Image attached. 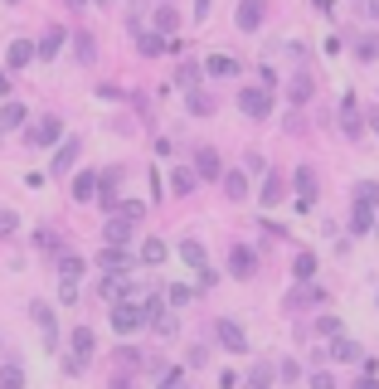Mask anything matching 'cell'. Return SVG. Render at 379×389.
<instances>
[{"label":"cell","mask_w":379,"mask_h":389,"mask_svg":"<svg viewBox=\"0 0 379 389\" xmlns=\"http://www.w3.org/2000/svg\"><path fill=\"white\" fill-rule=\"evenodd\" d=\"M214 341H219L229 355H248V336H243V326L234 316H219L214 321Z\"/></svg>","instance_id":"obj_1"},{"label":"cell","mask_w":379,"mask_h":389,"mask_svg":"<svg viewBox=\"0 0 379 389\" xmlns=\"http://www.w3.org/2000/svg\"><path fill=\"white\" fill-rule=\"evenodd\" d=\"M141 326H146V307L141 302L127 297V302L112 307V331H117V336H132V331H141Z\"/></svg>","instance_id":"obj_2"},{"label":"cell","mask_w":379,"mask_h":389,"mask_svg":"<svg viewBox=\"0 0 379 389\" xmlns=\"http://www.w3.org/2000/svg\"><path fill=\"white\" fill-rule=\"evenodd\" d=\"M239 113L253 117V122H262L267 113H273V97H267V88H243V93H239Z\"/></svg>","instance_id":"obj_3"},{"label":"cell","mask_w":379,"mask_h":389,"mask_svg":"<svg viewBox=\"0 0 379 389\" xmlns=\"http://www.w3.org/2000/svg\"><path fill=\"white\" fill-rule=\"evenodd\" d=\"M69 346H73V355H69V370L78 375V370L93 360V346H97V341H93V331H88V326H78L73 336H69Z\"/></svg>","instance_id":"obj_4"},{"label":"cell","mask_w":379,"mask_h":389,"mask_svg":"<svg viewBox=\"0 0 379 389\" xmlns=\"http://www.w3.org/2000/svg\"><path fill=\"white\" fill-rule=\"evenodd\" d=\"M287 200V176H278V171H262V195H258V204H282Z\"/></svg>","instance_id":"obj_5"},{"label":"cell","mask_w":379,"mask_h":389,"mask_svg":"<svg viewBox=\"0 0 379 389\" xmlns=\"http://www.w3.org/2000/svg\"><path fill=\"white\" fill-rule=\"evenodd\" d=\"M229 272H234V277H243V283H248V277L258 272V253H253L248 244H234V253H229Z\"/></svg>","instance_id":"obj_6"},{"label":"cell","mask_w":379,"mask_h":389,"mask_svg":"<svg viewBox=\"0 0 379 389\" xmlns=\"http://www.w3.org/2000/svg\"><path fill=\"white\" fill-rule=\"evenodd\" d=\"M97 292H102L107 302H127V297H132V272H112V277H102Z\"/></svg>","instance_id":"obj_7"},{"label":"cell","mask_w":379,"mask_h":389,"mask_svg":"<svg viewBox=\"0 0 379 389\" xmlns=\"http://www.w3.org/2000/svg\"><path fill=\"white\" fill-rule=\"evenodd\" d=\"M195 176H199V180H219V176H224L219 151H209V146H204V151H195Z\"/></svg>","instance_id":"obj_8"},{"label":"cell","mask_w":379,"mask_h":389,"mask_svg":"<svg viewBox=\"0 0 379 389\" xmlns=\"http://www.w3.org/2000/svg\"><path fill=\"white\" fill-rule=\"evenodd\" d=\"M59 132H64L59 117H44V122H34L25 137H29V146H53V141H59Z\"/></svg>","instance_id":"obj_9"},{"label":"cell","mask_w":379,"mask_h":389,"mask_svg":"<svg viewBox=\"0 0 379 389\" xmlns=\"http://www.w3.org/2000/svg\"><path fill=\"white\" fill-rule=\"evenodd\" d=\"M292 185H297V204H316V171H311V165H297Z\"/></svg>","instance_id":"obj_10"},{"label":"cell","mask_w":379,"mask_h":389,"mask_svg":"<svg viewBox=\"0 0 379 389\" xmlns=\"http://www.w3.org/2000/svg\"><path fill=\"white\" fill-rule=\"evenodd\" d=\"M132 234H136V224H127V219H117V214L107 219V229H102V239L112 244V248H127V244H132Z\"/></svg>","instance_id":"obj_11"},{"label":"cell","mask_w":379,"mask_h":389,"mask_svg":"<svg viewBox=\"0 0 379 389\" xmlns=\"http://www.w3.org/2000/svg\"><path fill=\"white\" fill-rule=\"evenodd\" d=\"M234 20H239V30H243V34H248V30H258V25H262V0H243Z\"/></svg>","instance_id":"obj_12"},{"label":"cell","mask_w":379,"mask_h":389,"mask_svg":"<svg viewBox=\"0 0 379 389\" xmlns=\"http://www.w3.org/2000/svg\"><path fill=\"white\" fill-rule=\"evenodd\" d=\"M78 151H83V146L69 137V141L59 146V156H53V176H69V171H73V161H78Z\"/></svg>","instance_id":"obj_13"},{"label":"cell","mask_w":379,"mask_h":389,"mask_svg":"<svg viewBox=\"0 0 379 389\" xmlns=\"http://www.w3.org/2000/svg\"><path fill=\"white\" fill-rule=\"evenodd\" d=\"M25 117H29V113H25L20 102H5V107H0V132H20Z\"/></svg>","instance_id":"obj_14"},{"label":"cell","mask_w":379,"mask_h":389,"mask_svg":"<svg viewBox=\"0 0 379 389\" xmlns=\"http://www.w3.org/2000/svg\"><path fill=\"white\" fill-rule=\"evenodd\" d=\"M73 200H97V171H78L73 176Z\"/></svg>","instance_id":"obj_15"},{"label":"cell","mask_w":379,"mask_h":389,"mask_svg":"<svg viewBox=\"0 0 379 389\" xmlns=\"http://www.w3.org/2000/svg\"><path fill=\"white\" fill-rule=\"evenodd\" d=\"M180 258H185L195 272H204V268H209V258H204V244H199V239H185V244H180Z\"/></svg>","instance_id":"obj_16"},{"label":"cell","mask_w":379,"mask_h":389,"mask_svg":"<svg viewBox=\"0 0 379 389\" xmlns=\"http://www.w3.org/2000/svg\"><path fill=\"white\" fill-rule=\"evenodd\" d=\"M97 263H102L107 272H127V263H132V258H127V248H112V244H107V248L97 253Z\"/></svg>","instance_id":"obj_17"},{"label":"cell","mask_w":379,"mask_h":389,"mask_svg":"<svg viewBox=\"0 0 379 389\" xmlns=\"http://www.w3.org/2000/svg\"><path fill=\"white\" fill-rule=\"evenodd\" d=\"M369 224H374V204H360V200H355V214H350V234H360V239H365V234H369Z\"/></svg>","instance_id":"obj_18"},{"label":"cell","mask_w":379,"mask_h":389,"mask_svg":"<svg viewBox=\"0 0 379 389\" xmlns=\"http://www.w3.org/2000/svg\"><path fill=\"white\" fill-rule=\"evenodd\" d=\"M214 78H234L239 73V59H229V54H209V64H204Z\"/></svg>","instance_id":"obj_19"},{"label":"cell","mask_w":379,"mask_h":389,"mask_svg":"<svg viewBox=\"0 0 379 389\" xmlns=\"http://www.w3.org/2000/svg\"><path fill=\"white\" fill-rule=\"evenodd\" d=\"M321 355H331V360H360V346L355 341H345V336H336L326 351H321Z\"/></svg>","instance_id":"obj_20"},{"label":"cell","mask_w":379,"mask_h":389,"mask_svg":"<svg viewBox=\"0 0 379 389\" xmlns=\"http://www.w3.org/2000/svg\"><path fill=\"white\" fill-rule=\"evenodd\" d=\"M29 59H34V44H29V39H15L10 54H5V64H10V69H25Z\"/></svg>","instance_id":"obj_21"},{"label":"cell","mask_w":379,"mask_h":389,"mask_svg":"<svg viewBox=\"0 0 379 389\" xmlns=\"http://www.w3.org/2000/svg\"><path fill=\"white\" fill-rule=\"evenodd\" d=\"M112 214H117V219H127V224H141L146 204H141V200H117V204H112Z\"/></svg>","instance_id":"obj_22"},{"label":"cell","mask_w":379,"mask_h":389,"mask_svg":"<svg viewBox=\"0 0 379 389\" xmlns=\"http://www.w3.org/2000/svg\"><path fill=\"white\" fill-rule=\"evenodd\" d=\"M59 277H64V283H78V277H83V258L78 253H59Z\"/></svg>","instance_id":"obj_23"},{"label":"cell","mask_w":379,"mask_h":389,"mask_svg":"<svg viewBox=\"0 0 379 389\" xmlns=\"http://www.w3.org/2000/svg\"><path fill=\"white\" fill-rule=\"evenodd\" d=\"M29 316H34V326H39V331H44V341H49V346H53V311H49V307H44V302H34V307H29Z\"/></svg>","instance_id":"obj_24"},{"label":"cell","mask_w":379,"mask_h":389,"mask_svg":"<svg viewBox=\"0 0 379 389\" xmlns=\"http://www.w3.org/2000/svg\"><path fill=\"white\" fill-rule=\"evenodd\" d=\"M64 39H69L64 30H53V34H44V39L34 44V54H39V59H53V54H59V49H64Z\"/></svg>","instance_id":"obj_25"},{"label":"cell","mask_w":379,"mask_h":389,"mask_svg":"<svg viewBox=\"0 0 379 389\" xmlns=\"http://www.w3.org/2000/svg\"><path fill=\"white\" fill-rule=\"evenodd\" d=\"M185 102H190V113H195V117H209V113H214V97H209V93H199V88H190V93H185Z\"/></svg>","instance_id":"obj_26"},{"label":"cell","mask_w":379,"mask_h":389,"mask_svg":"<svg viewBox=\"0 0 379 389\" xmlns=\"http://www.w3.org/2000/svg\"><path fill=\"white\" fill-rule=\"evenodd\" d=\"M0 389H25V370H20L15 360L0 365Z\"/></svg>","instance_id":"obj_27"},{"label":"cell","mask_w":379,"mask_h":389,"mask_svg":"<svg viewBox=\"0 0 379 389\" xmlns=\"http://www.w3.org/2000/svg\"><path fill=\"white\" fill-rule=\"evenodd\" d=\"M141 263H146V268H160V263H166V244H160V239H146V244H141Z\"/></svg>","instance_id":"obj_28"},{"label":"cell","mask_w":379,"mask_h":389,"mask_svg":"<svg viewBox=\"0 0 379 389\" xmlns=\"http://www.w3.org/2000/svg\"><path fill=\"white\" fill-rule=\"evenodd\" d=\"M292 277H297V283H311V277H316V253H297Z\"/></svg>","instance_id":"obj_29"},{"label":"cell","mask_w":379,"mask_h":389,"mask_svg":"<svg viewBox=\"0 0 379 389\" xmlns=\"http://www.w3.org/2000/svg\"><path fill=\"white\" fill-rule=\"evenodd\" d=\"M195 180H199V176H195V171H185V165H180V171H171V195H190V190H195Z\"/></svg>","instance_id":"obj_30"},{"label":"cell","mask_w":379,"mask_h":389,"mask_svg":"<svg viewBox=\"0 0 379 389\" xmlns=\"http://www.w3.org/2000/svg\"><path fill=\"white\" fill-rule=\"evenodd\" d=\"M224 190H229V200H248V176L243 171H229L224 176Z\"/></svg>","instance_id":"obj_31"},{"label":"cell","mask_w":379,"mask_h":389,"mask_svg":"<svg viewBox=\"0 0 379 389\" xmlns=\"http://www.w3.org/2000/svg\"><path fill=\"white\" fill-rule=\"evenodd\" d=\"M136 49L146 54V59H156V54H166V34H141V39H136Z\"/></svg>","instance_id":"obj_32"},{"label":"cell","mask_w":379,"mask_h":389,"mask_svg":"<svg viewBox=\"0 0 379 389\" xmlns=\"http://www.w3.org/2000/svg\"><path fill=\"white\" fill-rule=\"evenodd\" d=\"M267 384H273V365H253V375H248V389H267Z\"/></svg>","instance_id":"obj_33"},{"label":"cell","mask_w":379,"mask_h":389,"mask_svg":"<svg viewBox=\"0 0 379 389\" xmlns=\"http://www.w3.org/2000/svg\"><path fill=\"white\" fill-rule=\"evenodd\" d=\"M355 200L360 204H379V180H360L355 185Z\"/></svg>","instance_id":"obj_34"},{"label":"cell","mask_w":379,"mask_h":389,"mask_svg":"<svg viewBox=\"0 0 379 389\" xmlns=\"http://www.w3.org/2000/svg\"><path fill=\"white\" fill-rule=\"evenodd\" d=\"M175 25H180V20H175V10H171V5H160V10H156V34H171Z\"/></svg>","instance_id":"obj_35"},{"label":"cell","mask_w":379,"mask_h":389,"mask_svg":"<svg viewBox=\"0 0 379 389\" xmlns=\"http://www.w3.org/2000/svg\"><path fill=\"white\" fill-rule=\"evenodd\" d=\"M175 83H180V88L190 93V88L199 83V64H180V73H175Z\"/></svg>","instance_id":"obj_36"},{"label":"cell","mask_w":379,"mask_h":389,"mask_svg":"<svg viewBox=\"0 0 379 389\" xmlns=\"http://www.w3.org/2000/svg\"><path fill=\"white\" fill-rule=\"evenodd\" d=\"M20 229V214L15 209H0V234H15Z\"/></svg>","instance_id":"obj_37"},{"label":"cell","mask_w":379,"mask_h":389,"mask_svg":"<svg viewBox=\"0 0 379 389\" xmlns=\"http://www.w3.org/2000/svg\"><path fill=\"white\" fill-rule=\"evenodd\" d=\"M311 389H341V384H336V375H326V370H316V375H311Z\"/></svg>","instance_id":"obj_38"},{"label":"cell","mask_w":379,"mask_h":389,"mask_svg":"<svg viewBox=\"0 0 379 389\" xmlns=\"http://www.w3.org/2000/svg\"><path fill=\"white\" fill-rule=\"evenodd\" d=\"M316 331H321V336H341V321H336V316H321Z\"/></svg>","instance_id":"obj_39"},{"label":"cell","mask_w":379,"mask_h":389,"mask_svg":"<svg viewBox=\"0 0 379 389\" xmlns=\"http://www.w3.org/2000/svg\"><path fill=\"white\" fill-rule=\"evenodd\" d=\"M345 132L360 137V117H355V102H345Z\"/></svg>","instance_id":"obj_40"},{"label":"cell","mask_w":379,"mask_h":389,"mask_svg":"<svg viewBox=\"0 0 379 389\" xmlns=\"http://www.w3.org/2000/svg\"><path fill=\"white\" fill-rule=\"evenodd\" d=\"M160 389H190V384H185V375H180V370H171L166 379H160Z\"/></svg>","instance_id":"obj_41"},{"label":"cell","mask_w":379,"mask_h":389,"mask_svg":"<svg viewBox=\"0 0 379 389\" xmlns=\"http://www.w3.org/2000/svg\"><path fill=\"white\" fill-rule=\"evenodd\" d=\"M306 97H311V83L297 78V83H292V102H306Z\"/></svg>","instance_id":"obj_42"},{"label":"cell","mask_w":379,"mask_h":389,"mask_svg":"<svg viewBox=\"0 0 379 389\" xmlns=\"http://www.w3.org/2000/svg\"><path fill=\"white\" fill-rule=\"evenodd\" d=\"M166 297H171V307H185V302H190V297H195V292H190V287H171V292H166Z\"/></svg>","instance_id":"obj_43"},{"label":"cell","mask_w":379,"mask_h":389,"mask_svg":"<svg viewBox=\"0 0 379 389\" xmlns=\"http://www.w3.org/2000/svg\"><path fill=\"white\" fill-rule=\"evenodd\" d=\"M282 379H287V384L302 379V365H297V360H282Z\"/></svg>","instance_id":"obj_44"},{"label":"cell","mask_w":379,"mask_h":389,"mask_svg":"<svg viewBox=\"0 0 379 389\" xmlns=\"http://www.w3.org/2000/svg\"><path fill=\"white\" fill-rule=\"evenodd\" d=\"M360 59H379V39H365L360 44Z\"/></svg>","instance_id":"obj_45"},{"label":"cell","mask_w":379,"mask_h":389,"mask_svg":"<svg viewBox=\"0 0 379 389\" xmlns=\"http://www.w3.org/2000/svg\"><path fill=\"white\" fill-rule=\"evenodd\" d=\"M360 10H365L369 20H379V0H360Z\"/></svg>","instance_id":"obj_46"},{"label":"cell","mask_w":379,"mask_h":389,"mask_svg":"<svg viewBox=\"0 0 379 389\" xmlns=\"http://www.w3.org/2000/svg\"><path fill=\"white\" fill-rule=\"evenodd\" d=\"M350 389H379V384H374V375H365V379H360V384H350Z\"/></svg>","instance_id":"obj_47"},{"label":"cell","mask_w":379,"mask_h":389,"mask_svg":"<svg viewBox=\"0 0 379 389\" xmlns=\"http://www.w3.org/2000/svg\"><path fill=\"white\" fill-rule=\"evenodd\" d=\"M5 93H10V73H5V69H0V97H5Z\"/></svg>","instance_id":"obj_48"},{"label":"cell","mask_w":379,"mask_h":389,"mask_svg":"<svg viewBox=\"0 0 379 389\" xmlns=\"http://www.w3.org/2000/svg\"><path fill=\"white\" fill-rule=\"evenodd\" d=\"M369 127H374V132H379V107H369Z\"/></svg>","instance_id":"obj_49"},{"label":"cell","mask_w":379,"mask_h":389,"mask_svg":"<svg viewBox=\"0 0 379 389\" xmlns=\"http://www.w3.org/2000/svg\"><path fill=\"white\" fill-rule=\"evenodd\" d=\"M69 5H88V0H69Z\"/></svg>","instance_id":"obj_50"},{"label":"cell","mask_w":379,"mask_h":389,"mask_svg":"<svg viewBox=\"0 0 379 389\" xmlns=\"http://www.w3.org/2000/svg\"><path fill=\"white\" fill-rule=\"evenodd\" d=\"M10 5H15V0H10Z\"/></svg>","instance_id":"obj_51"},{"label":"cell","mask_w":379,"mask_h":389,"mask_svg":"<svg viewBox=\"0 0 379 389\" xmlns=\"http://www.w3.org/2000/svg\"><path fill=\"white\" fill-rule=\"evenodd\" d=\"M97 5H102V0H97Z\"/></svg>","instance_id":"obj_52"}]
</instances>
